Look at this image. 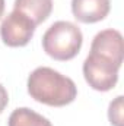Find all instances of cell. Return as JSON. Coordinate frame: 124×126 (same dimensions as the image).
Listing matches in <instances>:
<instances>
[{"instance_id": "1", "label": "cell", "mask_w": 124, "mask_h": 126, "mask_svg": "<svg viewBox=\"0 0 124 126\" xmlns=\"http://www.w3.org/2000/svg\"><path fill=\"white\" fill-rule=\"evenodd\" d=\"M28 93L38 103L63 107L74 101L77 88L70 78L51 67L41 66L28 76Z\"/></svg>"}, {"instance_id": "2", "label": "cell", "mask_w": 124, "mask_h": 126, "mask_svg": "<svg viewBox=\"0 0 124 126\" xmlns=\"http://www.w3.org/2000/svg\"><path fill=\"white\" fill-rule=\"evenodd\" d=\"M83 35L77 25L69 21L54 22L42 37L44 51L54 60L66 62L76 57L80 51Z\"/></svg>"}, {"instance_id": "3", "label": "cell", "mask_w": 124, "mask_h": 126, "mask_svg": "<svg viewBox=\"0 0 124 126\" xmlns=\"http://www.w3.org/2000/svg\"><path fill=\"white\" fill-rule=\"evenodd\" d=\"M118 70V64L95 53H89L83 62V76L86 82L91 88L101 93H107L115 87Z\"/></svg>"}, {"instance_id": "4", "label": "cell", "mask_w": 124, "mask_h": 126, "mask_svg": "<svg viewBox=\"0 0 124 126\" xmlns=\"http://www.w3.org/2000/svg\"><path fill=\"white\" fill-rule=\"evenodd\" d=\"M35 28L29 18L18 10H12L0 25V37L9 47H24L34 37Z\"/></svg>"}, {"instance_id": "5", "label": "cell", "mask_w": 124, "mask_h": 126, "mask_svg": "<svg viewBox=\"0 0 124 126\" xmlns=\"http://www.w3.org/2000/svg\"><path fill=\"white\" fill-rule=\"evenodd\" d=\"M91 53L99 54L121 67L124 56L123 35L117 30H104L98 32L92 40Z\"/></svg>"}, {"instance_id": "6", "label": "cell", "mask_w": 124, "mask_h": 126, "mask_svg": "<svg viewBox=\"0 0 124 126\" xmlns=\"http://www.w3.org/2000/svg\"><path fill=\"white\" fill-rule=\"evenodd\" d=\"M110 9V0H72L73 16L82 24H95L105 19Z\"/></svg>"}, {"instance_id": "7", "label": "cell", "mask_w": 124, "mask_h": 126, "mask_svg": "<svg viewBox=\"0 0 124 126\" xmlns=\"http://www.w3.org/2000/svg\"><path fill=\"white\" fill-rule=\"evenodd\" d=\"M13 10L24 13L37 27L47 21L51 15L53 0H15Z\"/></svg>"}, {"instance_id": "8", "label": "cell", "mask_w": 124, "mask_h": 126, "mask_svg": "<svg viewBox=\"0 0 124 126\" xmlns=\"http://www.w3.org/2000/svg\"><path fill=\"white\" fill-rule=\"evenodd\" d=\"M7 126H53L51 122L42 114L28 107H21L12 111L9 116Z\"/></svg>"}, {"instance_id": "9", "label": "cell", "mask_w": 124, "mask_h": 126, "mask_svg": "<svg viewBox=\"0 0 124 126\" xmlns=\"http://www.w3.org/2000/svg\"><path fill=\"white\" fill-rule=\"evenodd\" d=\"M108 119L112 126H123V97L118 95L111 101L108 109Z\"/></svg>"}, {"instance_id": "10", "label": "cell", "mask_w": 124, "mask_h": 126, "mask_svg": "<svg viewBox=\"0 0 124 126\" xmlns=\"http://www.w3.org/2000/svg\"><path fill=\"white\" fill-rule=\"evenodd\" d=\"M7 103H9V94H7V91H6V88L0 84V114H1L3 110L6 109Z\"/></svg>"}, {"instance_id": "11", "label": "cell", "mask_w": 124, "mask_h": 126, "mask_svg": "<svg viewBox=\"0 0 124 126\" xmlns=\"http://www.w3.org/2000/svg\"><path fill=\"white\" fill-rule=\"evenodd\" d=\"M3 12H4V0H0V18L3 16Z\"/></svg>"}]
</instances>
